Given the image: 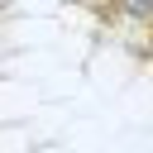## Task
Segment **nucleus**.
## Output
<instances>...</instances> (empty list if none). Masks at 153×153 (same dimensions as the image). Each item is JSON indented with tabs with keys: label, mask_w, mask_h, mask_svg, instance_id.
Instances as JSON below:
<instances>
[{
	"label": "nucleus",
	"mask_w": 153,
	"mask_h": 153,
	"mask_svg": "<svg viewBox=\"0 0 153 153\" xmlns=\"http://www.w3.org/2000/svg\"><path fill=\"white\" fill-rule=\"evenodd\" d=\"M124 10L134 19H153V0H124Z\"/></svg>",
	"instance_id": "nucleus-1"
}]
</instances>
